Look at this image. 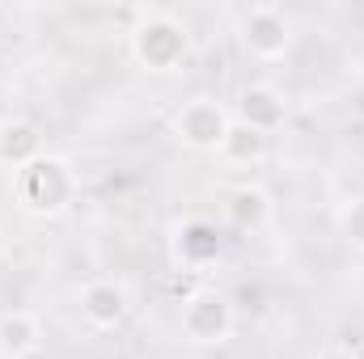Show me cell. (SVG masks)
Instances as JSON below:
<instances>
[{
    "instance_id": "cell-1",
    "label": "cell",
    "mask_w": 364,
    "mask_h": 359,
    "mask_svg": "<svg viewBox=\"0 0 364 359\" xmlns=\"http://www.w3.org/2000/svg\"><path fill=\"white\" fill-rule=\"evenodd\" d=\"M77 190H81L77 170H73L64 157H51V153H43L38 161L13 170V203H17L26 216H34V220H55V216H64V211L77 203Z\"/></svg>"
},
{
    "instance_id": "cell-2",
    "label": "cell",
    "mask_w": 364,
    "mask_h": 359,
    "mask_svg": "<svg viewBox=\"0 0 364 359\" xmlns=\"http://www.w3.org/2000/svg\"><path fill=\"white\" fill-rule=\"evenodd\" d=\"M127 47H132L136 68H144L153 77H170V72H178L182 64L191 60V30H186V21L174 17V13L149 9L132 26Z\"/></svg>"
},
{
    "instance_id": "cell-3",
    "label": "cell",
    "mask_w": 364,
    "mask_h": 359,
    "mask_svg": "<svg viewBox=\"0 0 364 359\" xmlns=\"http://www.w3.org/2000/svg\"><path fill=\"white\" fill-rule=\"evenodd\" d=\"M233 326H237L233 300L216 287L191 292L178 309V334L191 347H225L233 338Z\"/></svg>"
},
{
    "instance_id": "cell-4",
    "label": "cell",
    "mask_w": 364,
    "mask_h": 359,
    "mask_svg": "<svg viewBox=\"0 0 364 359\" xmlns=\"http://www.w3.org/2000/svg\"><path fill=\"white\" fill-rule=\"evenodd\" d=\"M229 127H233V110L212 93H195L174 114V140L191 153H220Z\"/></svg>"
},
{
    "instance_id": "cell-5",
    "label": "cell",
    "mask_w": 364,
    "mask_h": 359,
    "mask_svg": "<svg viewBox=\"0 0 364 359\" xmlns=\"http://www.w3.org/2000/svg\"><path fill=\"white\" fill-rule=\"evenodd\" d=\"M237 38L246 47L250 60H263V64H275L292 51V17L279 9V4H250L237 21Z\"/></svg>"
},
{
    "instance_id": "cell-6",
    "label": "cell",
    "mask_w": 364,
    "mask_h": 359,
    "mask_svg": "<svg viewBox=\"0 0 364 359\" xmlns=\"http://www.w3.org/2000/svg\"><path fill=\"white\" fill-rule=\"evenodd\" d=\"M77 309H81V321L106 334V330H119L132 313V296L123 287V279H110V275H97L90 283L77 287Z\"/></svg>"
},
{
    "instance_id": "cell-7",
    "label": "cell",
    "mask_w": 364,
    "mask_h": 359,
    "mask_svg": "<svg viewBox=\"0 0 364 359\" xmlns=\"http://www.w3.org/2000/svg\"><path fill=\"white\" fill-rule=\"evenodd\" d=\"M233 118L242 127L259 131V136H272V131H279L288 123V97L275 89V85H267V81H250L246 89L237 93Z\"/></svg>"
},
{
    "instance_id": "cell-8",
    "label": "cell",
    "mask_w": 364,
    "mask_h": 359,
    "mask_svg": "<svg viewBox=\"0 0 364 359\" xmlns=\"http://www.w3.org/2000/svg\"><path fill=\"white\" fill-rule=\"evenodd\" d=\"M225 254V237L216 233V224L208 220H186L174 228V258L182 267L199 270V267H212L216 258Z\"/></svg>"
},
{
    "instance_id": "cell-9",
    "label": "cell",
    "mask_w": 364,
    "mask_h": 359,
    "mask_svg": "<svg viewBox=\"0 0 364 359\" xmlns=\"http://www.w3.org/2000/svg\"><path fill=\"white\" fill-rule=\"evenodd\" d=\"M43 347V321L30 309L0 313V359H30Z\"/></svg>"
},
{
    "instance_id": "cell-10",
    "label": "cell",
    "mask_w": 364,
    "mask_h": 359,
    "mask_svg": "<svg viewBox=\"0 0 364 359\" xmlns=\"http://www.w3.org/2000/svg\"><path fill=\"white\" fill-rule=\"evenodd\" d=\"M43 157V127L34 118H9L0 123V161L9 170H21Z\"/></svg>"
},
{
    "instance_id": "cell-11",
    "label": "cell",
    "mask_w": 364,
    "mask_h": 359,
    "mask_svg": "<svg viewBox=\"0 0 364 359\" xmlns=\"http://www.w3.org/2000/svg\"><path fill=\"white\" fill-rule=\"evenodd\" d=\"M225 216H229L233 228H263L267 216H272V199H267L263 186L242 182V186L229 190V199H225Z\"/></svg>"
},
{
    "instance_id": "cell-12",
    "label": "cell",
    "mask_w": 364,
    "mask_h": 359,
    "mask_svg": "<svg viewBox=\"0 0 364 359\" xmlns=\"http://www.w3.org/2000/svg\"><path fill=\"white\" fill-rule=\"evenodd\" d=\"M216 157H225L229 165H263L267 161V136H259V131H250V127H242L233 118V127H229Z\"/></svg>"
},
{
    "instance_id": "cell-13",
    "label": "cell",
    "mask_w": 364,
    "mask_h": 359,
    "mask_svg": "<svg viewBox=\"0 0 364 359\" xmlns=\"http://www.w3.org/2000/svg\"><path fill=\"white\" fill-rule=\"evenodd\" d=\"M339 237L356 250V254H364V194H352V199H343L339 203Z\"/></svg>"
},
{
    "instance_id": "cell-14",
    "label": "cell",
    "mask_w": 364,
    "mask_h": 359,
    "mask_svg": "<svg viewBox=\"0 0 364 359\" xmlns=\"http://www.w3.org/2000/svg\"><path fill=\"white\" fill-rule=\"evenodd\" d=\"M318 359H352V351H339V347H331V351H322Z\"/></svg>"
},
{
    "instance_id": "cell-15",
    "label": "cell",
    "mask_w": 364,
    "mask_h": 359,
    "mask_svg": "<svg viewBox=\"0 0 364 359\" xmlns=\"http://www.w3.org/2000/svg\"><path fill=\"white\" fill-rule=\"evenodd\" d=\"M352 359H364V343H360V347H356V351H352Z\"/></svg>"
}]
</instances>
